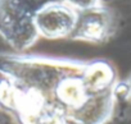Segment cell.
I'll return each mask as SVG.
<instances>
[{
  "label": "cell",
  "mask_w": 131,
  "mask_h": 124,
  "mask_svg": "<svg viewBox=\"0 0 131 124\" xmlns=\"http://www.w3.org/2000/svg\"><path fill=\"white\" fill-rule=\"evenodd\" d=\"M116 31V13L109 7L100 4L98 7L79 12V19L70 40L102 45L108 42L114 36Z\"/></svg>",
  "instance_id": "4"
},
{
  "label": "cell",
  "mask_w": 131,
  "mask_h": 124,
  "mask_svg": "<svg viewBox=\"0 0 131 124\" xmlns=\"http://www.w3.org/2000/svg\"><path fill=\"white\" fill-rule=\"evenodd\" d=\"M46 0H0V37L14 52H26L39 36L34 26L36 10Z\"/></svg>",
  "instance_id": "2"
},
{
  "label": "cell",
  "mask_w": 131,
  "mask_h": 124,
  "mask_svg": "<svg viewBox=\"0 0 131 124\" xmlns=\"http://www.w3.org/2000/svg\"><path fill=\"white\" fill-rule=\"evenodd\" d=\"M62 2L68 4L77 12H82V10H86V9H90V8L103 4L102 0H62Z\"/></svg>",
  "instance_id": "5"
},
{
  "label": "cell",
  "mask_w": 131,
  "mask_h": 124,
  "mask_svg": "<svg viewBox=\"0 0 131 124\" xmlns=\"http://www.w3.org/2000/svg\"><path fill=\"white\" fill-rule=\"evenodd\" d=\"M79 12L62 0H46L35 13L34 26L39 38L63 40L71 37Z\"/></svg>",
  "instance_id": "3"
},
{
  "label": "cell",
  "mask_w": 131,
  "mask_h": 124,
  "mask_svg": "<svg viewBox=\"0 0 131 124\" xmlns=\"http://www.w3.org/2000/svg\"><path fill=\"white\" fill-rule=\"evenodd\" d=\"M116 92L117 96H122L126 101L131 102V73L122 82H118Z\"/></svg>",
  "instance_id": "6"
},
{
  "label": "cell",
  "mask_w": 131,
  "mask_h": 124,
  "mask_svg": "<svg viewBox=\"0 0 131 124\" xmlns=\"http://www.w3.org/2000/svg\"><path fill=\"white\" fill-rule=\"evenodd\" d=\"M86 60L0 52V109L17 124H105L117 92H94L84 74Z\"/></svg>",
  "instance_id": "1"
}]
</instances>
